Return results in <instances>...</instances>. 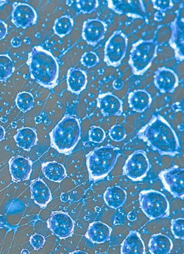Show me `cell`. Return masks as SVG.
Masks as SVG:
<instances>
[{"instance_id":"cell-1","label":"cell","mask_w":184,"mask_h":254,"mask_svg":"<svg viewBox=\"0 0 184 254\" xmlns=\"http://www.w3.org/2000/svg\"><path fill=\"white\" fill-rule=\"evenodd\" d=\"M138 136L162 155L175 156L180 151V142L171 126L160 116L154 117L138 132Z\"/></svg>"},{"instance_id":"cell-2","label":"cell","mask_w":184,"mask_h":254,"mask_svg":"<svg viewBox=\"0 0 184 254\" xmlns=\"http://www.w3.org/2000/svg\"><path fill=\"white\" fill-rule=\"evenodd\" d=\"M27 65L30 74L37 83L47 88L58 84L59 65L50 52L41 46H35L28 55Z\"/></svg>"},{"instance_id":"cell-3","label":"cell","mask_w":184,"mask_h":254,"mask_svg":"<svg viewBox=\"0 0 184 254\" xmlns=\"http://www.w3.org/2000/svg\"><path fill=\"white\" fill-rule=\"evenodd\" d=\"M50 136L53 148L61 154H70L81 137L80 120L66 115L54 127Z\"/></svg>"},{"instance_id":"cell-4","label":"cell","mask_w":184,"mask_h":254,"mask_svg":"<svg viewBox=\"0 0 184 254\" xmlns=\"http://www.w3.org/2000/svg\"><path fill=\"white\" fill-rule=\"evenodd\" d=\"M119 154V149L110 144L98 147L90 153L87 157V165L91 180L97 181L107 177Z\"/></svg>"},{"instance_id":"cell-5","label":"cell","mask_w":184,"mask_h":254,"mask_svg":"<svg viewBox=\"0 0 184 254\" xmlns=\"http://www.w3.org/2000/svg\"><path fill=\"white\" fill-rule=\"evenodd\" d=\"M158 46L154 41L140 40L134 44L129 64L135 75H142L150 67L157 53Z\"/></svg>"},{"instance_id":"cell-6","label":"cell","mask_w":184,"mask_h":254,"mask_svg":"<svg viewBox=\"0 0 184 254\" xmlns=\"http://www.w3.org/2000/svg\"><path fill=\"white\" fill-rule=\"evenodd\" d=\"M141 211L150 219L166 218L170 214V203L159 191L144 190L139 194Z\"/></svg>"},{"instance_id":"cell-7","label":"cell","mask_w":184,"mask_h":254,"mask_svg":"<svg viewBox=\"0 0 184 254\" xmlns=\"http://www.w3.org/2000/svg\"><path fill=\"white\" fill-rule=\"evenodd\" d=\"M127 49L128 38L126 35L122 31H115L105 46V63L110 66H118L125 58Z\"/></svg>"},{"instance_id":"cell-8","label":"cell","mask_w":184,"mask_h":254,"mask_svg":"<svg viewBox=\"0 0 184 254\" xmlns=\"http://www.w3.org/2000/svg\"><path fill=\"white\" fill-rule=\"evenodd\" d=\"M150 169L149 162L143 151L134 152L128 157L123 171L132 181H141L146 176Z\"/></svg>"},{"instance_id":"cell-9","label":"cell","mask_w":184,"mask_h":254,"mask_svg":"<svg viewBox=\"0 0 184 254\" xmlns=\"http://www.w3.org/2000/svg\"><path fill=\"white\" fill-rule=\"evenodd\" d=\"M159 179L169 192L175 197L184 199V170L175 165L174 167L163 171L159 174Z\"/></svg>"},{"instance_id":"cell-10","label":"cell","mask_w":184,"mask_h":254,"mask_svg":"<svg viewBox=\"0 0 184 254\" xmlns=\"http://www.w3.org/2000/svg\"><path fill=\"white\" fill-rule=\"evenodd\" d=\"M107 2L108 7L118 14L147 19L146 9L142 0H107Z\"/></svg>"},{"instance_id":"cell-11","label":"cell","mask_w":184,"mask_h":254,"mask_svg":"<svg viewBox=\"0 0 184 254\" xmlns=\"http://www.w3.org/2000/svg\"><path fill=\"white\" fill-rule=\"evenodd\" d=\"M47 226L58 238L66 239L73 233L74 222L67 213L57 211L49 218Z\"/></svg>"},{"instance_id":"cell-12","label":"cell","mask_w":184,"mask_h":254,"mask_svg":"<svg viewBox=\"0 0 184 254\" xmlns=\"http://www.w3.org/2000/svg\"><path fill=\"white\" fill-rule=\"evenodd\" d=\"M172 36L170 45L175 51V57L178 61L184 58V9L177 11V17L171 24Z\"/></svg>"},{"instance_id":"cell-13","label":"cell","mask_w":184,"mask_h":254,"mask_svg":"<svg viewBox=\"0 0 184 254\" xmlns=\"http://www.w3.org/2000/svg\"><path fill=\"white\" fill-rule=\"evenodd\" d=\"M36 11L32 6L25 3H15L12 11V20L16 27H31L36 24Z\"/></svg>"},{"instance_id":"cell-14","label":"cell","mask_w":184,"mask_h":254,"mask_svg":"<svg viewBox=\"0 0 184 254\" xmlns=\"http://www.w3.org/2000/svg\"><path fill=\"white\" fill-rule=\"evenodd\" d=\"M107 31L104 22L99 19L87 20L83 24L82 36L91 46H95L103 39Z\"/></svg>"},{"instance_id":"cell-15","label":"cell","mask_w":184,"mask_h":254,"mask_svg":"<svg viewBox=\"0 0 184 254\" xmlns=\"http://www.w3.org/2000/svg\"><path fill=\"white\" fill-rule=\"evenodd\" d=\"M154 84L160 92L172 93L179 84V78L174 70L166 67L159 68L155 72Z\"/></svg>"},{"instance_id":"cell-16","label":"cell","mask_w":184,"mask_h":254,"mask_svg":"<svg viewBox=\"0 0 184 254\" xmlns=\"http://www.w3.org/2000/svg\"><path fill=\"white\" fill-rule=\"evenodd\" d=\"M97 106L106 117L120 116L123 112L122 101L112 93H105L97 98Z\"/></svg>"},{"instance_id":"cell-17","label":"cell","mask_w":184,"mask_h":254,"mask_svg":"<svg viewBox=\"0 0 184 254\" xmlns=\"http://www.w3.org/2000/svg\"><path fill=\"white\" fill-rule=\"evenodd\" d=\"M9 171L15 182L29 180L32 171V163L28 158L16 157L9 162Z\"/></svg>"},{"instance_id":"cell-18","label":"cell","mask_w":184,"mask_h":254,"mask_svg":"<svg viewBox=\"0 0 184 254\" xmlns=\"http://www.w3.org/2000/svg\"><path fill=\"white\" fill-rule=\"evenodd\" d=\"M31 196L35 203L42 207H46L52 199L51 190L47 184L41 180H34L31 184Z\"/></svg>"},{"instance_id":"cell-19","label":"cell","mask_w":184,"mask_h":254,"mask_svg":"<svg viewBox=\"0 0 184 254\" xmlns=\"http://www.w3.org/2000/svg\"><path fill=\"white\" fill-rule=\"evenodd\" d=\"M111 234V229L107 224L100 222H94L89 226L87 238L93 244H103L108 241Z\"/></svg>"},{"instance_id":"cell-20","label":"cell","mask_w":184,"mask_h":254,"mask_svg":"<svg viewBox=\"0 0 184 254\" xmlns=\"http://www.w3.org/2000/svg\"><path fill=\"white\" fill-rule=\"evenodd\" d=\"M145 247L141 236L136 231H132L121 245V254H144Z\"/></svg>"},{"instance_id":"cell-21","label":"cell","mask_w":184,"mask_h":254,"mask_svg":"<svg viewBox=\"0 0 184 254\" xmlns=\"http://www.w3.org/2000/svg\"><path fill=\"white\" fill-rule=\"evenodd\" d=\"M87 84V76L84 71L72 68L67 75L68 89L74 94H80L85 89Z\"/></svg>"},{"instance_id":"cell-22","label":"cell","mask_w":184,"mask_h":254,"mask_svg":"<svg viewBox=\"0 0 184 254\" xmlns=\"http://www.w3.org/2000/svg\"><path fill=\"white\" fill-rule=\"evenodd\" d=\"M152 98L146 91L137 90L129 94L128 103L134 111L143 113L149 108Z\"/></svg>"},{"instance_id":"cell-23","label":"cell","mask_w":184,"mask_h":254,"mask_svg":"<svg viewBox=\"0 0 184 254\" xmlns=\"http://www.w3.org/2000/svg\"><path fill=\"white\" fill-rule=\"evenodd\" d=\"M16 144L20 148L30 151L36 145L38 141L36 131L30 127H23L18 129L14 136Z\"/></svg>"},{"instance_id":"cell-24","label":"cell","mask_w":184,"mask_h":254,"mask_svg":"<svg viewBox=\"0 0 184 254\" xmlns=\"http://www.w3.org/2000/svg\"><path fill=\"white\" fill-rule=\"evenodd\" d=\"M173 243L168 236L163 234L153 235L150 239L148 249L152 254H170Z\"/></svg>"},{"instance_id":"cell-25","label":"cell","mask_w":184,"mask_h":254,"mask_svg":"<svg viewBox=\"0 0 184 254\" xmlns=\"http://www.w3.org/2000/svg\"><path fill=\"white\" fill-rule=\"evenodd\" d=\"M127 193L125 190L119 187L107 188L104 193V201L111 208L118 209L125 204Z\"/></svg>"},{"instance_id":"cell-26","label":"cell","mask_w":184,"mask_h":254,"mask_svg":"<svg viewBox=\"0 0 184 254\" xmlns=\"http://www.w3.org/2000/svg\"><path fill=\"white\" fill-rule=\"evenodd\" d=\"M44 175L47 180L53 182L62 181L66 176V170L63 165L56 162H50L44 164L42 166Z\"/></svg>"},{"instance_id":"cell-27","label":"cell","mask_w":184,"mask_h":254,"mask_svg":"<svg viewBox=\"0 0 184 254\" xmlns=\"http://www.w3.org/2000/svg\"><path fill=\"white\" fill-rule=\"evenodd\" d=\"M73 27V20L70 16H62L57 19L54 23V31L58 36L62 37L69 35Z\"/></svg>"},{"instance_id":"cell-28","label":"cell","mask_w":184,"mask_h":254,"mask_svg":"<svg viewBox=\"0 0 184 254\" xmlns=\"http://www.w3.org/2000/svg\"><path fill=\"white\" fill-rule=\"evenodd\" d=\"M14 65L7 55H0V80L5 81L13 74Z\"/></svg>"},{"instance_id":"cell-29","label":"cell","mask_w":184,"mask_h":254,"mask_svg":"<svg viewBox=\"0 0 184 254\" xmlns=\"http://www.w3.org/2000/svg\"><path fill=\"white\" fill-rule=\"evenodd\" d=\"M34 102H35V99L31 93L20 92L16 96V106L20 109V111L24 113L29 111L32 109Z\"/></svg>"},{"instance_id":"cell-30","label":"cell","mask_w":184,"mask_h":254,"mask_svg":"<svg viewBox=\"0 0 184 254\" xmlns=\"http://www.w3.org/2000/svg\"><path fill=\"white\" fill-rule=\"evenodd\" d=\"M76 5L83 13H91L99 5L98 0H76Z\"/></svg>"},{"instance_id":"cell-31","label":"cell","mask_w":184,"mask_h":254,"mask_svg":"<svg viewBox=\"0 0 184 254\" xmlns=\"http://www.w3.org/2000/svg\"><path fill=\"white\" fill-rule=\"evenodd\" d=\"M172 233L176 238L184 240V219L177 218L172 221Z\"/></svg>"},{"instance_id":"cell-32","label":"cell","mask_w":184,"mask_h":254,"mask_svg":"<svg viewBox=\"0 0 184 254\" xmlns=\"http://www.w3.org/2000/svg\"><path fill=\"white\" fill-rule=\"evenodd\" d=\"M99 62L97 55L92 52L84 53L81 59V64L86 67H93Z\"/></svg>"},{"instance_id":"cell-33","label":"cell","mask_w":184,"mask_h":254,"mask_svg":"<svg viewBox=\"0 0 184 254\" xmlns=\"http://www.w3.org/2000/svg\"><path fill=\"white\" fill-rule=\"evenodd\" d=\"M109 135L114 141H121L126 137V131L122 126L116 125L110 129Z\"/></svg>"},{"instance_id":"cell-34","label":"cell","mask_w":184,"mask_h":254,"mask_svg":"<svg viewBox=\"0 0 184 254\" xmlns=\"http://www.w3.org/2000/svg\"><path fill=\"white\" fill-rule=\"evenodd\" d=\"M89 136L90 140L93 143H101L106 137V134L104 130L100 127H93L90 130Z\"/></svg>"},{"instance_id":"cell-35","label":"cell","mask_w":184,"mask_h":254,"mask_svg":"<svg viewBox=\"0 0 184 254\" xmlns=\"http://www.w3.org/2000/svg\"><path fill=\"white\" fill-rule=\"evenodd\" d=\"M154 8L161 12H166L174 7L173 0H152Z\"/></svg>"},{"instance_id":"cell-36","label":"cell","mask_w":184,"mask_h":254,"mask_svg":"<svg viewBox=\"0 0 184 254\" xmlns=\"http://www.w3.org/2000/svg\"><path fill=\"white\" fill-rule=\"evenodd\" d=\"M30 243H31V246L34 247V249L39 251L45 245L46 239L42 235L35 234L31 236Z\"/></svg>"},{"instance_id":"cell-37","label":"cell","mask_w":184,"mask_h":254,"mask_svg":"<svg viewBox=\"0 0 184 254\" xmlns=\"http://www.w3.org/2000/svg\"><path fill=\"white\" fill-rule=\"evenodd\" d=\"M7 35V26L2 20H0V41L2 40Z\"/></svg>"},{"instance_id":"cell-38","label":"cell","mask_w":184,"mask_h":254,"mask_svg":"<svg viewBox=\"0 0 184 254\" xmlns=\"http://www.w3.org/2000/svg\"><path fill=\"white\" fill-rule=\"evenodd\" d=\"M22 41L19 37H14L11 41V45L13 47L17 48L21 46Z\"/></svg>"},{"instance_id":"cell-39","label":"cell","mask_w":184,"mask_h":254,"mask_svg":"<svg viewBox=\"0 0 184 254\" xmlns=\"http://www.w3.org/2000/svg\"><path fill=\"white\" fill-rule=\"evenodd\" d=\"M113 86H114V89L121 90V88H122L123 86H124V83H123L122 80L118 79V80H114Z\"/></svg>"},{"instance_id":"cell-40","label":"cell","mask_w":184,"mask_h":254,"mask_svg":"<svg viewBox=\"0 0 184 254\" xmlns=\"http://www.w3.org/2000/svg\"><path fill=\"white\" fill-rule=\"evenodd\" d=\"M165 17V12H161V11H158L155 14V20L157 21H161L163 20V19Z\"/></svg>"},{"instance_id":"cell-41","label":"cell","mask_w":184,"mask_h":254,"mask_svg":"<svg viewBox=\"0 0 184 254\" xmlns=\"http://www.w3.org/2000/svg\"><path fill=\"white\" fill-rule=\"evenodd\" d=\"M128 219L133 222V221H136V218H137V214H136V212H131L128 214Z\"/></svg>"},{"instance_id":"cell-42","label":"cell","mask_w":184,"mask_h":254,"mask_svg":"<svg viewBox=\"0 0 184 254\" xmlns=\"http://www.w3.org/2000/svg\"><path fill=\"white\" fill-rule=\"evenodd\" d=\"M5 129H4L3 127L0 126V141L3 140L4 137H5Z\"/></svg>"},{"instance_id":"cell-43","label":"cell","mask_w":184,"mask_h":254,"mask_svg":"<svg viewBox=\"0 0 184 254\" xmlns=\"http://www.w3.org/2000/svg\"><path fill=\"white\" fill-rule=\"evenodd\" d=\"M61 200L64 202L68 201L69 200V196L65 193H63V194H61Z\"/></svg>"},{"instance_id":"cell-44","label":"cell","mask_w":184,"mask_h":254,"mask_svg":"<svg viewBox=\"0 0 184 254\" xmlns=\"http://www.w3.org/2000/svg\"><path fill=\"white\" fill-rule=\"evenodd\" d=\"M69 254H88L87 253L84 252V251H74V252L70 253Z\"/></svg>"},{"instance_id":"cell-45","label":"cell","mask_w":184,"mask_h":254,"mask_svg":"<svg viewBox=\"0 0 184 254\" xmlns=\"http://www.w3.org/2000/svg\"><path fill=\"white\" fill-rule=\"evenodd\" d=\"M1 121L2 123H6L8 121V118L6 116H3V117H1Z\"/></svg>"},{"instance_id":"cell-46","label":"cell","mask_w":184,"mask_h":254,"mask_svg":"<svg viewBox=\"0 0 184 254\" xmlns=\"http://www.w3.org/2000/svg\"><path fill=\"white\" fill-rule=\"evenodd\" d=\"M21 254H30V252L29 251H27V250H23Z\"/></svg>"},{"instance_id":"cell-47","label":"cell","mask_w":184,"mask_h":254,"mask_svg":"<svg viewBox=\"0 0 184 254\" xmlns=\"http://www.w3.org/2000/svg\"><path fill=\"white\" fill-rule=\"evenodd\" d=\"M5 2H6V0H0V5L5 3Z\"/></svg>"},{"instance_id":"cell-48","label":"cell","mask_w":184,"mask_h":254,"mask_svg":"<svg viewBox=\"0 0 184 254\" xmlns=\"http://www.w3.org/2000/svg\"><path fill=\"white\" fill-rule=\"evenodd\" d=\"M12 127H14V128H16V123H13V124H12Z\"/></svg>"}]
</instances>
